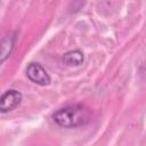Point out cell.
Listing matches in <instances>:
<instances>
[{"label":"cell","mask_w":146,"mask_h":146,"mask_svg":"<svg viewBox=\"0 0 146 146\" xmlns=\"http://www.w3.org/2000/svg\"><path fill=\"white\" fill-rule=\"evenodd\" d=\"M14 41H15V36L13 35H8L5 36L1 43V62H3L11 52V49L14 47Z\"/></svg>","instance_id":"obj_5"},{"label":"cell","mask_w":146,"mask_h":146,"mask_svg":"<svg viewBox=\"0 0 146 146\" xmlns=\"http://www.w3.org/2000/svg\"><path fill=\"white\" fill-rule=\"evenodd\" d=\"M52 119L59 127L76 128L84 125L90 120V111L81 104L68 105L58 110L52 115Z\"/></svg>","instance_id":"obj_1"},{"label":"cell","mask_w":146,"mask_h":146,"mask_svg":"<svg viewBox=\"0 0 146 146\" xmlns=\"http://www.w3.org/2000/svg\"><path fill=\"white\" fill-rule=\"evenodd\" d=\"M63 60L67 66H78L83 62V54L80 50H72L63 56Z\"/></svg>","instance_id":"obj_4"},{"label":"cell","mask_w":146,"mask_h":146,"mask_svg":"<svg viewBox=\"0 0 146 146\" xmlns=\"http://www.w3.org/2000/svg\"><path fill=\"white\" fill-rule=\"evenodd\" d=\"M27 78L40 86H47L50 83V76L47 71L39 64V63H31L26 68Z\"/></svg>","instance_id":"obj_2"},{"label":"cell","mask_w":146,"mask_h":146,"mask_svg":"<svg viewBox=\"0 0 146 146\" xmlns=\"http://www.w3.org/2000/svg\"><path fill=\"white\" fill-rule=\"evenodd\" d=\"M22 100V94L17 90L10 89L7 90L2 96H1V104H0V110L2 113H7L16 108Z\"/></svg>","instance_id":"obj_3"}]
</instances>
